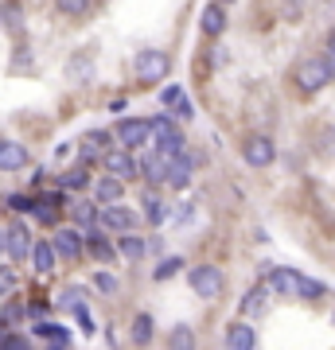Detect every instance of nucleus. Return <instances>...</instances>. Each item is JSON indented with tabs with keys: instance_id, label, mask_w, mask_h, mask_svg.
Masks as SVG:
<instances>
[{
	"instance_id": "f257e3e1",
	"label": "nucleus",
	"mask_w": 335,
	"mask_h": 350,
	"mask_svg": "<svg viewBox=\"0 0 335 350\" xmlns=\"http://www.w3.org/2000/svg\"><path fill=\"white\" fill-rule=\"evenodd\" d=\"M293 82H297L300 94H320L323 86H332L335 75H332V59H327V51H323V55L300 59V63L293 66Z\"/></svg>"
},
{
	"instance_id": "f03ea898",
	"label": "nucleus",
	"mask_w": 335,
	"mask_h": 350,
	"mask_svg": "<svg viewBox=\"0 0 335 350\" xmlns=\"http://www.w3.org/2000/svg\"><path fill=\"white\" fill-rule=\"evenodd\" d=\"M133 75L140 82H164V78L172 75V59H168V51L160 47H140L133 55Z\"/></svg>"
},
{
	"instance_id": "7ed1b4c3",
	"label": "nucleus",
	"mask_w": 335,
	"mask_h": 350,
	"mask_svg": "<svg viewBox=\"0 0 335 350\" xmlns=\"http://www.w3.org/2000/svg\"><path fill=\"white\" fill-rule=\"evenodd\" d=\"M152 144H156V152H164V156H179V152H187V137H184V129L175 125L172 113L152 117Z\"/></svg>"
},
{
	"instance_id": "20e7f679",
	"label": "nucleus",
	"mask_w": 335,
	"mask_h": 350,
	"mask_svg": "<svg viewBox=\"0 0 335 350\" xmlns=\"http://www.w3.org/2000/svg\"><path fill=\"white\" fill-rule=\"evenodd\" d=\"M187 280H191V292L203 296V300H219L226 292V276H223L219 265H191Z\"/></svg>"
},
{
	"instance_id": "39448f33",
	"label": "nucleus",
	"mask_w": 335,
	"mask_h": 350,
	"mask_svg": "<svg viewBox=\"0 0 335 350\" xmlns=\"http://www.w3.org/2000/svg\"><path fill=\"white\" fill-rule=\"evenodd\" d=\"M98 226H106L110 234H133V230L145 226V214H137L133 206H125V202H106Z\"/></svg>"
},
{
	"instance_id": "423d86ee",
	"label": "nucleus",
	"mask_w": 335,
	"mask_h": 350,
	"mask_svg": "<svg viewBox=\"0 0 335 350\" xmlns=\"http://www.w3.org/2000/svg\"><path fill=\"white\" fill-rule=\"evenodd\" d=\"M55 250L59 261H82L86 257V230L82 226H55Z\"/></svg>"
},
{
	"instance_id": "0eeeda50",
	"label": "nucleus",
	"mask_w": 335,
	"mask_h": 350,
	"mask_svg": "<svg viewBox=\"0 0 335 350\" xmlns=\"http://www.w3.org/2000/svg\"><path fill=\"white\" fill-rule=\"evenodd\" d=\"M86 257L98 265H117L121 261V250H117V241L106 238V226H90L86 230Z\"/></svg>"
},
{
	"instance_id": "6e6552de",
	"label": "nucleus",
	"mask_w": 335,
	"mask_h": 350,
	"mask_svg": "<svg viewBox=\"0 0 335 350\" xmlns=\"http://www.w3.org/2000/svg\"><path fill=\"white\" fill-rule=\"evenodd\" d=\"M4 238H8V261H27L32 257L36 238H32V226L24 218H12V222L4 226Z\"/></svg>"
},
{
	"instance_id": "1a4fd4ad",
	"label": "nucleus",
	"mask_w": 335,
	"mask_h": 350,
	"mask_svg": "<svg viewBox=\"0 0 335 350\" xmlns=\"http://www.w3.org/2000/svg\"><path fill=\"white\" fill-rule=\"evenodd\" d=\"M242 160H246L249 167H269V163L277 160L273 137H265V133H253V137H246V140H242Z\"/></svg>"
},
{
	"instance_id": "9d476101",
	"label": "nucleus",
	"mask_w": 335,
	"mask_h": 350,
	"mask_svg": "<svg viewBox=\"0 0 335 350\" xmlns=\"http://www.w3.org/2000/svg\"><path fill=\"white\" fill-rule=\"evenodd\" d=\"M113 133H117V140H121L125 148L137 152V148H145V144L152 140V117H125Z\"/></svg>"
},
{
	"instance_id": "9b49d317",
	"label": "nucleus",
	"mask_w": 335,
	"mask_h": 350,
	"mask_svg": "<svg viewBox=\"0 0 335 350\" xmlns=\"http://www.w3.org/2000/svg\"><path fill=\"white\" fill-rule=\"evenodd\" d=\"M258 276L273 288V296H297V269H285V265H261Z\"/></svg>"
},
{
	"instance_id": "f8f14e48",
	"label": "nucleus",
	"mask_w": 335,
	"mask_h": 350,
	"mask_svg": "<svg viewBox=\"0 0 335 350\" xmlns=\"http://www.w3.org/2000/svg\"><path fill=\"white\" fill-rule=\"evenodd\" d=\"M226 24H230V12H226L223 0H211V4L199 8V31H203L207 39H219L226 31Z\"/></svg>"
},
{
	"instance_id": "ddd939ff",
	"label": "nucleus",
	"mask_w": 335,
	"mask_h": 350,
	"mask_svg": "<svg viewBox=\"0 0 335 350\" xmlns=\"http://www.w3.org/2000/svg\"><path fill=\"white\" fill-rule=\"evenodd\" d=\"M199 167V156L195 152H179V156H168V187L172 191H184L191 183V175Z\"/></svg>"
},
{
	"instance_id": "4468645a",
	"label": "nucleus",
	"mask_w": 335,
	"mask_h": 350,
	"mask_svg": "<svg viewBox=\"0 0 335 350\" xmlns=\"http://www.w3.org/2000/svg\"><path fill=\"white\" fill-rule=\"evenodd\" d=\"M140 214H145V222L149 226H168L172 218V202L160 195V187H149L140 195Z\"/></svg>"
},
{
	"instance_id": "2eb2a0df",
	"label": "nucleus",
	"mask_w": 335,
	"mask_h": 350,
	"mask_svg": "<svg viewBox=\"0 0 335 350\" xmlns=\"http://www.w3.org/2000/svg\"><path fill=\"white\" fill-rule=\"evenodd\" d=\"M106 172L121 175L125 183H129V179H140V156L121 144V148H113L110 156H106Z\"/></svg>"
},
{
	"instance_id": "dca6fc26",
	"label": "nucleus",
	"mask_w": 335,
	"mask_h": 350,
	"mask_svg": "<svg viewBox=\"0 0 335 350\" xmlns=\"http://www.w3.org/2000/svg\"><path fill=\"white\" fill-rule=\"evenodd\" d=\"M140 179L149 187H168V156L164 152H145L140 156Z\"/></svg>"
},
{
	"instance_id": "f3484780",
	"label": "nucleus",
	"mask_w": 335,
	"mask_h": 350,
	"mask_svg": "<svg viewBox=\"0 0 335 350\" xmlns=\"http://www.w3.org/2000/svg\"><path fill=\"white\" fill-rule=\"evenodd\" d=\"M32 269H36L39 276H51L55 273V265H59V250H55V238H36V245H32Z\"/></svg>"
},
{
	"instance_id": "a211bd4d",
	"label": "nucleus",
	"mask_w": 335,
	"mask_h": 350,
	"mask_svg": "<svg viewBox=\"0 0 335 350\" xmlns=\"http://www.w3.org/2000/svg\"><path fill=\"white\" fill-rule=\"evenodd\" d=\"M66 218L75 226H82V230H90V226H98V218H101V202L98 199H71L66 202Z\"/></svg>"
},
{
	"instance_id": "6ab92c4d",
	"label": "nucleus",
	"mask_w": 335,
	"mask_h": 350,
	"mask_svg": "<svg viewBox=\"0 0 335 350\" xmlns=\"http://www.w3.org/2000/svg\"><path fill=\"white\" fill-rule=\"evenodd\" d=\"M32 331H36V338H39V342H47V347H71V342H75L71 327L51 323V319H36V323H32Z\"/></svg>"
},
{
	"instance_id": "aec40b11",
	"label": "nucleus",
	"mask_w": 335,
	"mask_h": 350,
	"mask_svg": "<svg viewBox=\"0 0 335 350\" xmlns=\"http://www.w3.org/2000/svg\"><path fill=\"white\" fill-rule=\"evenodd\" d=\"M223 342H226L230 350H253V347H258V331H253V323H242V319H234V323H226Z\"/></svg>"
},
{
	"instance_id": "412c9836",
	"label": "nucleus",
	"mask_w": 335,
	"mask_h": 350,
	"mask_svg": "<svg viewBox=\"0 0 335 350\" xmlns=\"http://www.w3.org/2000/svg\"><path fill=\"white\" fill-rule=\"evenodd\" d=\"M94 199L101 202V206H106V202H121V195H125V179L121 175H113V172H106V175H98V179H94Z\"/></svg>"
},
{
	"instance_id": "4be33fe9",
	"label": "nucleus",
	"mask_w": 335,
	"mask_h": 350,
	"mask_svg": "<svg viewBox=\"0 0 335 350\" xmlns=\"http://www.w3.org/2000/svg\"><path fill=\"white\" fill-rule=\"evenodd\" d=\"M27 148L20 140H0V172H24L27 167Z\"/></svg>"
},
{
	"instance_id": "5701e85b",
	"label": "nucleus",
	"mask_w": 335,
	"mask_h": 350,
	"mask_svg": "<svg viewBox=\"0 0 335 350\" xmlns=\"http://www.w3.org/2000/svg\"><path fill=\"white\" fill-rule=\"evenodd\" d=\"M269 296H273V288H269V284L258 276V284H253L246 296H242V315H265V308H269Z\"/></svg>"
},
{
	"instance_id": "b1692460",
	"label": "nucleus",
	"mask_w": 335,
	"mask_h": 350,
	"mask_svg": "<svg viewBox=\"0 0 335 350\" xmlns=\"http://www.w3.org/2000/svg\"><path fill=\"white\" fill-rule=\"evenodd\" d=\"M59 187L62 191H86V187H94V179H90V163L75 160L66 172L59 175Z\"/></svg>"
},
{
	"instance_id": "393cba45",
	"label": "nucleus",
	"mask_w": 335,
	"mask_h": 350,
	"mask_svg": "<svg viewBox=\"0 0 335 350\" xmlns=\"http://www.w3.org/2000/svg\"><path fill=\"white\" fill-rule=\"evenodd\" d=\"M117 250H121V261H145L149 241L140 238V230H133V234H117Z\"/></svg>"
},
{
	"instance_id": "a878e982",
	"label": "nucleus",
	"mask_w": 335,
	"mask_h": 350,
	"mask_svg": "<svg viewBox=\"0 0 335 350\" xmlns=\"http://www.w3.org/2000/svg\"><path fill=\"white\" fill-rule=\"evenodd\" d=\"M66 75L75 78V82H86V78L94 75V51H78V55H71Z\"/></svg>"
},
{
	"instance_id": "bb28decb",
	"label": "nucleus",
	"mask_w": 335,
	"mask_h": 350,
	"mask_svg": "<svg viewBox=\"0 0 335 350\" xmlns=\"http://www.w3.org/2000/svg\"><path fill=\"white\" fill-rule=\"evenodd\" d=\"M0 24L24 39V12H20V0H4V4H0Z\"/></svg>"
},
{
	"instance_id": "cd10ccee",
	"label": "nucleus",
	"mask_w": 335,
	"mask_h": 350,
	"mask_svg": "<svg viewBox=\"0 0 335 350\" xmlns=\"http://www.w3.org/2000/svg\"><path fill=\"white\" fill-rule=\"evenodd\" d=\"M297 296H300V300H308V304H316V300H323V296H327V284L300 273L297 276Z\"/></svg>"
},
{
	"instance_id": "c85d7f7f",
	"label": "nucleus",
	"mask_w": 335,
	"mask_h": 350,
	"mask_svg": "<svg viewBox=\"0 0 335 350\" xmlns=\"http://www.w3.org/2000/svg\"><path fill=\"white\" fill-rule=\"evenodd\" d=\"M152 338H156L152 315H149V312H137V315H133V342H137V347H149Z\"/></svg>"
},
{
	"instance_id": "c756f323",
	"label": "nucleus",
	"mask_w": 335,
	"mask_h": 350,
	"mask_svg": "<svg viewBox=\"0 0 335 350\" xmlns=\"http://www.w3.org/2000/svg\"><path fill=\"white\" fill-rule=\"evenodd\" d=\"M4 211L32 214L36 211V191H12V195H4Z\"/></svg>"
},
{
	"instance_id": "7c9ffc66",
	"label": "nucleus",
	"mask_w": 335,
	"mask_h": 350,
	"mask_svg": "<svg viewBox=\"0 0 335 350\" xmlns=\"http://www.w3.org/2000/svg\"><path fill=\"white\" fill-rule=\"evenodd\" d=\"M32 218H36L39 226L55 230V226H62V218H66V206H36V211H32Z\"/></svg>"
},
{
	"instance_id": "2f4dec72",
	"label": "nucleus",
	"mask_w": 335,
	"mask_h": 350,
	"mask_svg": "<svg viewBox=\"0 0 335 350\" xmlns=\"http://www.w3.org/2000/svg\"><path fill=\"white\" fill-rule=\"evenodd\" d=\"M82 144H94V148H101V152H113V144H121V140H117V133H110V129H90L86 137H82Z\"/></svg>"
},
{
	"instance_id": "473e14b6",
	"label": "nucleus",
	"mask_w": 335,
	"mask_h": 350,
	"mask_svg": "<svg viewBox=\"0 0 335 350\" xmlns=\"http://www.w3.org/2000/svg\"><path fill=\"white\" fill-rule=\"evenodd\" d=\"M86 300V288H78V284H66L59 288V300H55V308H62V312H75V304Z\"/></svg>"
},
{
	"instance_id": "72a5a7b5",
	"label": "nucleus",
	"mask_w": 335,
	"mask_h": 350,
	"mask_svg": "<svg viewBox=\"0 0 335 350\" xmlns=\"http://www.w3.org/2000/svg\"><path fill=\"white\" fill-rule=\"evenodd\" d=\"M16 288H20V276H16V261H12V265L0 261V300L16 296Z\"/></svg>"
},
{
	"instance_id": "f704fd0d",
	"label": "nucleus",
	"mask_w": 335,
	"mask_h": 350,
	"mask_svg": "<svg viewBox=\"0 0 335 350\" xmlns=\"http://www.w3.org/2000/svg\"><path fill=\"white\" fill-rule=\"evenodd\" d=\"M0 319H4V327H8V331H12V327H20L27 319V304H20V300H12V296H8V304H4V315H0Z\"/></svg>"
},
{
	"instance_id": "c9c22d12",
	"label": "nucleus",
	"mask_w": 335,
	"mask_h": 350,
	"mask_svg": "<svg viewBox=\"0 0 335 350\" xmlns=\"http://www.w3.org/2000/svg\"><path fill=\"white\" fill-rule=\"evenodd\" d=\"M75 323H78V331H82V335H98V319H94V312H90L86 308V300L82 304H75Z\"/></svg>"
},
{
	"instance_id": "e433bc0d",
	"label": "nucleus",
	"mask_w": 335,
	"mask_h": 350,
	"mask_svg": "<svg viewBox=\"0 0 335 350\" xmlns=\"http://www.w3.org/2000/svg\"><path fill=\"white\" fill-rule=\"evenodd\" d=\"M184 273V257H164L156 269H152V280H172V276Z\"/></svg>"
},
{
	"instance_id": "4c0bfd02",
	"label": "nucleus",
	"mask_w": 335,
	"mask_h": 350,
	"mask_svg": "<svg viewBox=\"0 0 335 350\" xmlns=\"http://www.w3.org/2000/svg\"><path fill=\"white\" fill-rule=\"evenodd\" d=\"M94 292H101V296H117V292H121V280H117L113 273H106V269H98V273H94Z\"/></svg>"
},
{
	"instance_id": "58836bf2",
	"label": "nucleus",
	"mask_w": 335,
	"mask_h": 350,
	"mask_svg": "<svg viewBox=\"0 0 335 350\" xmlns=\"http://www.w3.org/2000/svg\"><path fill=\"white\" fill-rule=\"evenodd\" d=\"M36 342H39V338L36 335H24V331H16V327H12V331H4V338H0V347H4V350H24V347H36Z\"/></svg>"
},
{
	"instance_id": "ea45409f",
	"label": "nucleus",
	"mask_w": 335,
	"mask_h": 350,
	"mask_svg": "<svg viewBox=\"0 0 335 350\" xmlns=\"http://www.w3.org/2000/svg\"><path fill=\"white\" fill-rule=\"evenodd\" d=\"M199 338H195V331L187 323H175L172 331H168V347H195Z\"/></svg>"
},
{
	"instance_id": "a19ab883",
	"label": "nucleus",
	"mask_w": 335,
	"mask_h": 350,
	"mask_svg": "<svg viewBox=\"0 0 335 350\" xmlns=\"http://www.w3.org/2000/svg\"><path fill=\"white\" fill-rule=\"evenodd\" d=\"M191 218H195V199H184L179 206H172L168 226H191Z\"/></svg>"
},
{
	"instance_id": "79ce46f5",
	"label": "nucleus",
	"mask_w": 335,
	"mask_h": 350,
	"mask_svg": "<svg viewBox=\"0 0 335 350\" xmlns=\"http://www.w3.org/2000/svg\"><path fill=\"white\" fill-rule=\"evenodd\" d=\"M55 8H59L62 16H71V20H75V16L82 20V16L90 12V0H55Z\"/></svg>"
},
{
	"instance_id": "37998d69",
	"label": "nucleus",
	"mask_w": 335,
	"mask_h": 350,
	"mask_svg": "<svg viewBox=\"0 0 335 350\" xmlns=\"http://www.w3.org/2000/svg\"><path fill=\"white\" fill-rule=\"evenodd\" d=\"M184 98H187V94H184V86H179V82H168V86L160 90V105H164V109H172L175 101H184Z\"/></svg>"
},
{
	"instance_id": "c03bdc74",
	"label": "nucleus",
	"mask_w": 335,
	"mask_h": 350,
	"mask_svg": "<svg viewBox=\"0 0 335 350\" xmlns=\"http://www.w3.org/2000/svg\"><path fill=\"white\" fill-rule=\"evenodd\" d=\"M168 113H172L175 121H191V117H195V105H191V101L184 98V101H175V105H172Z\"/></svg>"
},
{
	"instance_id": "a18cd8bd",
	"label": "nucleus",
	"mask_w": 335,
	"mask_h": 350,
	"mask_svg": "<svg viewBox=\"0 0 335 350\" xmlns=\"http://www.w3.org/2000/svg\"><path fill=\"white\" fill-rule=\"evenodd\" d=\"M51 315V304H27V319H32V323H36V319H47Z\"/></svg>"
},
{
	"instance_id": "49530a36",
	"label": "nucleus",
	"mask_w": 335,
	"mask_h": 350,
	"mask_svg": "<svg viewBox=\"0 0 335 350\" xmlns=\"http://www.w3.org/2000/svg\"><path fill=\"white\" fill-rule=\"evenodd\" d=\"M27 63H32V51H27L24 43H20V51H16V59H12V70H24Z\"/></svg>"
},
{
	"instance_id": "de8ad7c7",
	"label": "nucleus",
	"mask_w": 335,
	"mask_h": 350,
	"mask_svg": "<svg viewBox=\"0 0 335 350\" xmlns=\"http://www.w3.org/2000/svg\"><path fill=\"white\" fill-rule=\"evenodd\" d=\"M300 8H304L300 0H285V12H281V16H285V20H300V16H304Z\"/></svg>"
},
{
	"instance_id": "09e8293b",
	"label": "nucleus",
	"mask_w": 335,
	"mask_h": 350,
	"mask_svg": "<svg viewBox=\"0 0 335 350\" xmlns=\"http://www.w3.org/2000/svg\"><path fill=\"white\" fill-rule=\"evenodd\" d=\"M71 152H78L75 144H71V140H62L59 148H55V160H66V156H71Z\"/></svg>"
},
{
	"instance_id": "8fccbe9b",
	"label": "nucleus",
	"mask_w": 335,
	"mask_h": 350,
	"mask_svg": "<svg viewBox=\"0 0 335 350\" xmlns=\"http://www.w3.org/2000/svg\"><path fill=\"white\" fill-rule=\"evenodd\" d=\"M51 175H47V167H39V172H32V187H43Z\"/></svg>"
},
{
	"instance_id": "3c124183",
	"label": "nucleus",
	"mask_w": 335,
	"mask_h": 350,
	"mask_svg": "<svg viewBox=\"0 0 335 350\" xmlns=\"http://www.w3.org/2000/svg\"><path fill=\"white\" fill-rule=\"evenodd\" d=\"M323 51H327V55H335V27L323 36Z\"/></svg>"
},
{
	"instance_id": "603ef678",
	"label": "nucleus",
	"mask_w": 335,
	"mask_h": 350,
	"mask_svg": "<svg viewBox=\"0 0 335 350\" xmlns=\"http://www.w3.org/2000/svg\"><path fill=\"white\" fill-rule=\"evenodd\" d=\"M323 137H327V140H320V148H327V152H332V148H335V129H327Z\"/></svg>"
},
{
	"instance_id": "864d4df0",
	"label": "nucleus",
	"mask_w": 335,
	"mask_h": 350,
	"mask_svg": "<svg viewBox=\"0 0 335 350\" xmlns=\"http://www.w3.org/2000/svg\"><path fill=\"white\" fill-rule=\"evenodd\" d=\"M125 105H129L125 98H113V101H110V113H125Z\"/></svg>"
},
{
	"instance_id": "5fc2aeb1",
	"label": "nucleus",
	"mask_w": 335,
	"mask_h": 350,
	"mask_svg": "<svg viewBox=\"0 0 335 350\" xmlns=\"http://www.w3.org/2000/svg\"><path fill=\"white\" fill-rule=\"evenodd\" d=\"M8 257V238H4V226H0V261Z\"/></svg>"
},
{
	"instance_id": "6e6d98bb",
	"label": "nucleus",
	"mask_w": 335,
	"mask_h": 350,
	"mask_svg": "<svg viewBox=\"0 0 335 350\" xmlns=\"http://www.w3.org/2000/svg\"><path fill=\"white\" fill-rule=\"evenodd\" d=\"M327 59H332V75H335V55H327Z\"/></svg>"
},
{
	"instance_id": "4d7b16f0",
	"label": "nucleus",
	"mask_w": 335,
	"mask_h": 350,
	"mask_svg": "<svg viewBox=\"0 0 335 350\" xmlns=\"http://www.w3.org/2000/svg\"><path fill=\"white\" fill-rule=\"evenodd\" d=\"M223 4H234V0H223Z\"/></svg>"
}]
</instances>
